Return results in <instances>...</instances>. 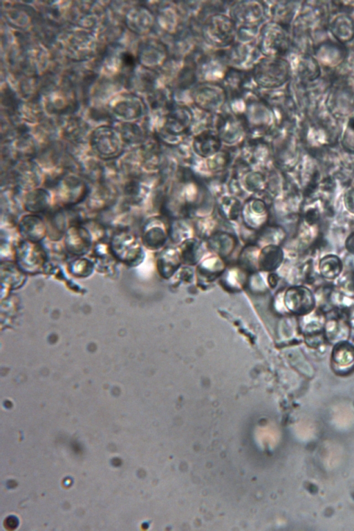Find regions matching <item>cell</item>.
Returning <instances> with one entry per match:
<instances>
[{
	"label": "cell",
	"mask_w": 354,
	"mask_h": 531,
	"mask_svg": "<svg viewBox=\"0 0 354 531\" xmlns=\"http://www.w3.org/2000/svg\"><path fill=\"white\" fill-rule=\"evenodd\" d=\"M55 46L68 62L84 64L95 57L100 43L95 31L70 27L63 31Z\"/></svg>",
	"instance_id": "6da1fadb"
},
{
	"label": "cell",
	"mask_w": 354,
	"mask_h": 531,
	"mask_svg": "<svg viewBox=\"0 0 354 531\" xmlns=\"http://www.w3.org/2000/svg\"><path fill=\"white\" fill-rule=\"evenodd\" d=\"M87 144L90 151L105 162L117 160L125 151L119 131L111 124H100L92 129Z\"/></svg>",
	"instance_id": "7a4b0ae2"
},
{
	"label": "cell",
	"mask_w": 354,
	"mask_h": 531,
	"mask_svg": "<svg viewBox=\"0 0 354 531\" xmlns=\"http://www.w3.org/2000/svg\"><path fill=\"white\" fill-rule=\"evenodd\" d=\"M251 75L259 87L277 88L289 80L290 66L281 57H264L253 66Z\"/></svg>",
	"instance_id": "3957f363"
},
{
	"label": "cell",
	"mask_w": 354,
	"mask_h": 531,
	"mask_svg": "<svg viewBox=\"0 0 354 531\" xmlns=\"http://www.w3.org/2000/svg\"><path fill=\"white\" fill-rule=\"evenodd\" d=\"M89 183L77 172L69 171L62 175L53 187L54 203L57 207H75L86 201Z\"/></svg>",
	"instance_id": "277c9868"
},
{
	"label": "cell",
	"mask_w": 354,
	"mask_h": 531,
	"mask_svg": "<svg viewBox=\"0 0 354 531\" xmlns=\"http://www.w3.org/2000/svg\"><path fill=\"white\" fill-rule=\"evenodd\" d=\"M41 100L46 114L56 118L76 114L82 106L77 91L60 80Z\"/></svg>",
	"instance_id": "5b68a950"
},
{
	"label": "cell",
	"mask_w": 354,
	"mask_h": 531,
	"mask_svg": "<svg viewBox=\"0 0 354 531\" xmlns=\"http://www.w3.org/2000/svg\"><path fill=\"white\" fill-rule=\"evenodd\" d=\"M205 41L216 48H226L234 42L237 35L236 24L233 19L221 12L208 16L201 27Z\"/></svg>",
	"instance_id": "8992f818"
},
{
	"label": "cell",
	"mask_w": 354,
	"mask_h": 531,
	"mask_svg": "<svg viewBox=\"0 0 354 531\" xmlns=\"http://www.w3.org/2000/svg\"><path fill=\"white\" fill-rule=\"evenodd\" d=\"M194 122V114L186 105H172L165 112L158 124L155 136L160 142H166L167 138L181 137L187 133Z\"/></svg>",
	"instance_id": "52a82bcc"
},
{
	"label": "cell",
	"mask_w": 354,
	"mask_h": 531,
	"mask_svg": "<svg viewBox=\"0 0 354 531\" xmlns=\"http://www.w3.org/2000/svg\"><path fill=\"white\" fill-rule=\"evenodd\" d=\"M107 108L116 123L139 122L147 111L144 98L131 91L118 93L108 103Z\"/></svg>",
	"instance_id": "ba28073f"
},
{
	"label": "cell",
	"mask_w": 354,
	"mask_h": 531,
	"mask_svg": "<svg viewBox=\"0 0 354 531\" xmlns=\"http://www.w3.org/2000/svg\"><path fill=\"white\" fill-rule=\"evenodd\" d=\"M142 244L140 237L128 227L116 228L109 242L113 257L128 265H134L142 259Z\"/></svg>",
	"instance_id": "9c48e42d"
},
{
	"label": "cell",
	"mask_w": 354,
	"mask_h": 531,
	"mask_svg": "<svg viewBox=\"0 0 354 531\" xmlns=\"http://www.w3.org/2000/svg\"><path fill=\"white\" fill-rule=\"evenodd\" d=\"M5 175V186L15 185L22 192H28L44 183V172L35 160H19Z\"/></svg>",
	"instance_id": "30bf717a"
},
{
	"label": "cell",
	"mask_w": 354,
	"mask_h": 531,
	"mask_svg": "<svg viewBox=\"0 0 354 531\" xmlns=\"http://www.w3.org/2000/svg\"><path fill=\"white\" fill-rule=\"evenodd\" d=\"M1 15L6 25L19 32H31L39 18L35 6L26 2L3 1Z\"/></svg>",
	"instance_id": "8fae6325"
},
{
	"label": "cell",
	"mask_w": 354,
	"mask_h": 531,
	"mask_svg": "<svg viewBox=\"0 0 354 531\" xmlns=\"http://www.w3.org/2000/svg\"><path fill=\"white\" fill-rule=\"evenodd\" d=\"M191 97L199 109L214 113L225 104L227 92L223 84L215 81H206L198 83L192 88Z\"/></svg>",
	"instance_id": "7c38bea8"
},
{
	"label": "cell",
	"mask_w": 354,
	"mask_h": 531,
	"mask_svg": "<svg viewBox=\"0 0 354 531\" xmlns=\"http://www.w3.org/2000/svg\"><path fill=\"white\" fill-rule=\"evenodd\" d=\"M135 53L139 66L156 71L167 62V46L160 39L145 37L136 43Z\"/></svg>",
	"instance_id": "4fadbf2b"
},
{
	"label": "cell",
	"mask_w": 354,
	"mask_h": 531,
	"mask_svg": "<svg viewBox=\"0 0 354 531\" xmlns=\"http://www.w3.org/2000/svg\"><path fill=\"white\" fill-rule=\"evenodd\" d=\"M16 263L24 272L35 274L46 266L48 255L41 243L19 240L15 248Z\"/></svg>",
	"instance_id": "5bb4252c"
},
{
	"label": "cell",
	"mask_w": 354,
	"mask_h": 531,
	"mask_svg": "<svg viewBox=\"0 0 354 531\" xmlns=\"http://www.w3.org/2000/svg\"><path fill=\"white\" fill-rule=\"evenodd\" d=\"M288 37L277 22L265 24L260 30L258 49L265 57H281L288 48Z\"/></svg>",
	"instance_id": "9a60e30c"
},
{
	"label": "cell",
	"mask_w": 354,
	"mask_h": 531,
	"mask_svg": "<svg viewBox=\"0 0 354 531\" xmlns=\"http://www.w3.org/2000/svg\"><path fill=\"white\" fill-rule=\"evenodd\" d=\"M122 22L129 32L137 37H146L156 26V15L149 6L133 3L124 13Z\"/></svg>",
	"instance_id": "2e32d148"
},
{
	"label": "cell",
	"mask_w": 354,
	"mask_h": 531,
	"mask_svg": "<svg viewBox=\"0 0 354 531\" xmlns=\"http://www.w3.org/2000/svg\"><path fill=\"white\" fill-rule=\"evenodd\" d=\"M263 100L252 99L245 104L242 116L247 130L251 133H266L273 124L274 113L269 104Z\"/></svg>",
	"instance_id": "e0dca14e"
},
{
	"label": "cell",
	"mask_w": 354,
	"mask_h": 531,
	"mask_svg": "<svg viewBox=\"0 0 354 531\" xmlns=\"http://www.w3.org/2000/svg\"><path fill=\"white\" fill-rule=\"evenodd\" d=\"M59 136L71 146L84 145L88 142L91 129L90 123L85 118L73 114L57 118Z\"/></svg>",
	"instance_id": "ac0fdd59"
},
{
	"label": "cell",
	"mask_w": 354,
	"mask_h": 531,
	"mask_svg": "<svg viewBox=\"0 0 354 531\" xmlns=\"http://www.w3.org/2000/svg\"><path fill=\"white\" fill-rule=\"evenodd\" d=\"M120 189L117 184L102 181L93 185L85 201L86 209L91 212H103L112 209L119 198Z\"/></svg>",
	"instance_id": "d6986e66"
},
{
	"label": "cell",
	"mask_w": 354,
	"mask_h": 531,
	"mask_svg": "<svg viewBox=\"0 0 354 531\" xmlns=\"http://www.w3.org/2000/svg\"><path fill=\"white\" fill-rule=\"evenodd\" d=\"M265 15L263 3L256 1H236L230 8V17L242 28H257L263 21Z\"/></svg>",
	"instance_id": "ffe728a7"
},
{
	"label": "cell",
	"mask_w": 354,
	"mask_h": 531,
	"mask_svg": "<svg viewBox=\"0 0 354 531\" xmlns=\"http://www.w3.org/2000/svg\"><path fill=\"white\" fill-rule=\"evenodd\" d=\"M169 238V223L161 216L148 218L140 230L142 243L150 250H158L164 246Z\"/></svg>",
	"instance_id": "44dd1931"
},
{
	"label": "cell",
	"mask_w": 354,
	"mask_h": 531,
	"mask_svg": "<svg viewBox=\"0 0 354 531\" xmlns=\"http://www.w3.org/2000/svg\"><path fill=\"white\" fill-rule=\"evenodd\" d=\"M93 243V234L84 224L69 227L64 236V245L66 252L76 256L88 253Z\"/></svg>",
	"instance_id": "7402d4cb"
},
{
	"label": "cell",
	"mask_w": 354,
	"mask_h": 531,
	"mask_svg": "<svg viewBox=\"0 0 354 531\" xmlns=\"http://www.w3.org/2000/svg\"><path fill=\"white\" fill-rule=\"evenodd\" d=\"M216 128L221 142L229 145L238 144L248 131L243 116L232 113L221 115Z\"/></svg>",
	"instance_id": "603a6c76"
},
{
	"label": "cell",
	"mask_w": 354,
	"mask_h": 531,
	"mask_svg": "<svg viewBox=\"0 0 354 531\" xmlns=\"http://www.w3.org/2000/svg\"><path fill=\"white\" fill-rule=\"evenodd\" d=\"M241 217L247 228L259 231L266 225L269 218V211L266 201L260 198H248L242 205Z\"/></svg>",
	"instance_id": "cb8c5ba5"
},
{
	"label": "cell",
	"mask_w": 354,
	"mask_h": 531,
	"mask_svg": "<svg viewBox=\"0 0 354 531\" xmlns=\"http://www.w3.org/2000/svg\"><path fill=\"white\" fill-rule=\"evenodd\" d=\"M17 230L22 239L32 242L41 243L48 236L46 221L37 214L23 215L18 220Z\"/></svg>",
	"instance_id": "d4e9b609"
},
{
	"label": "cell",
	"mask_w": 354,
	"mask_h": 531,
	"mask_svg": "<svg viewBox=\"0 0 354 531\" xmlns=\"http://www.w3.org/2000/svg\"><path fill=\"white\" fill-rule=\"evenodd\" d=\"M48 230V239L51 241H59L72 225L71 216L68 207H53L46 213L45 219Z\"/></svg>",
	"instance_id": "484cf974"
},
{
	"label": "cell",
	"mask_w": 354,
	"mask_h": 531,
	"mask_svg": "<svg viewBox=\"0 0 354 531\" xmlns=\"http://www.w3.org/2000/svg\"><path fill=\"white\" fill-rule=\"evenodd\" d=\"M158 74L155 71L138 65L135 71L125 80L128 91L145 95L157 87Z\"/></svg>",
	"instance_id": "4316f807"
},
{
	"label": "cell",
	"mask_w": 354,
	"mask_h": 531,
	"mask_svg": "<svg viewBox=\"0 0 354 531\" xmlns=\"http://www.w3.org/2000/svg\"><path fill=\"white\" fill-rule=\"evenodd\" d=\"M54 198L50 189L39 187L28 192L23 196L22 208L31 214H46L53 207Z\"/></svg>",
	"instance_id": "83f0119b"
},
{
	"label": "cell",
	"mask_w": 354,
	"mask_h": 531,
	"mask_svg": "<svg viewBox=\"0 0 354 531\" xmlns=\"http://www.w3.org/2000/svg\"><path fill=\"white\" fill-rule=\"evenodd\" d=\"M286 304L288 309L297 315H306L315 307V301L310 290L304 286L290 288L286 294Z\"/></svg>",
	"instance_id": "f1b7e54d"
},
{
	"label": "cell",
	"mask_w": 354,
	"mask_h": 531,
	"mask_svg": "<svg viewBox=\"0 0 354 531\" xmlns=\"http://www.w3.org/2000/svg\"><path fill=\"white\" fill-rule=\"evenodd\" d=\"M119 189L124 203L129 207L140 205L149 193L142 176L123 177Z\"/></svg>",
	"instance_id": "f546056e"
},
{
	"label": "cell",
	"mask_w": 354,
	"mask_h": 531,
	"mask_svg": "<svg viewBox=\"0 0 354 531\" xmlns=\"http://www.w3.org/2000/svg\"><path fill=\"white\" fill-rule=\"evenodd\" d=\"M222 142L216 131L206 129L196 134L192 141V148L198 156L208 158L218 153Z\"/></svg>",
	"instance_id": "4dcf8cb0"
},
{
	"label": "cell",
	"mask_w": 354,
	"mask_h": 531,
	"mask_svg": "<svg viewBox=\"0 0 354 531\" xmlns=\"http://www.w3.org/2000/svg\"><path fill=\"white\" fill-rule=\"evenodd\" d=\"M9 143L17 161L35 160L40 147L30 131L18 136Z\"/></svg>",
	"instance_id": "1f68e13d"
},
{
	"label": "cell",
	"mask_w": 354,
	"mask_h": 531,
	"mask_svg": "<svg viewBox=\"0 0 354 531\" xmlns=\"http://www.w3.org/2000/svg\"><path fill=\"white\" fill-rule=\"evenodd\" d=\"M46 115L40 97L22 100L17 112L19 120L28 126L38 124Z\"/></svg>",
	"instance_id": "d6a6232c"
},
{
	"label": "cell",
	"mask_w": 354,
	"mask_h": 531,
	"mask_svg": "<svg viewBox=\"0 0 354 531\" xmlns=\"http://www.w3.org/2000/svg\"><path fill=\"white\" fill-rule=\"evenodd\" d=\"M115 126L125 147L131 149L139 147L148 136L145 128L139 122L116 123Z\"/></svg>",
	"instance_id": "836d02e7"
},
{
	"label": "cell",
	"mask_w": 354,
	"mask_h": 531,
	"mask_svg": "<svg viewBox=\"0 0 354 531\" xmlns=\"http://www.w3.org/2000/svg\"><path fill=\"white\" fill-rule=\"evenodd\" d=\"M237 239L234 234L216 230L207 239V245L214 252L222 256L230 254L236 248Z\"/></svg>",
	"instance_id": "e575fe53"
},
{
	"label": "cell",
	"mask_w": 354,
	"mask_h": 531,
	"mask_svg": "<svg viewBox=\"0 0 354 531\" xmlns=\"http://www.w3.org/2000/svg\"><path fill=\"white\" fill-rule=\"evenodd\" d=\"M333 365L337 368H352L354 365V346L346 341L337 343L332 351Z\"/></svg>",
	"instance_id": "d590c367"
},
{
	"label": "cell",
	"mask_w": 354,
	"mask_h": 531,
	"mask_svg": "<svg viewBox=\"0 0 354 531\" xmlns=\"http://www.w3.org/2000/svg\"><path fill=\"white\" fill-rule=\"evenodd\" d=\"M283 253L281 248L274 244L265 246L259 255V266L262 270L270 271L276 269L282 262Z\"/></svg>",
	"instance_id": "8d00e7d4"
},
{
	"label": "cell",
	"mask_w": 354,
	"mask_h": 531,
	"mask_svg": "<svg viewBox=\"0 0 354 531\" xmlns=\"http://www.w3.org/2000/svg\"><path fill=\"white\" fill-rule=\"evenodd\" d=\"M330 30L335 38L342 42L348 41L354 36L353 21L346 15H339L334 19Z\"/></svg>",
	"instance_id": "74e56055"
},
{
	"label": "cell",
	"mask_w": 354,
	"mask_h": 531,
	"mask_svg": "<svg viewBox=\"0 0 354 531\" xmlns=\"http://www.w3.org/2000/svg\"><path fill=\"white\" fill-rule=\"evenodd\" d=\"M156 24L162 30L171 34L178 26V16L175 10L170 6H161L157 10Z\"/></svg>",
	"instance_id": "f35d334b"
},
{
	"label": "cell",
	"mask_w": 354,
	"mask_h": 531,
	"mask_svg": "<svg viewBox=\"0 0 354 531\" xmlns=\"http://www.w3.org/2000/svg\"><path fill=\"white\" fill-rule=\"evenodd\" d=\"M218 209L221 216L228 221H236L241 217L242 205L239 199L232 196L220 198Z\"/></svg>",
	"instance_id": "ab89813d"
},
{
	"label": "cell",
	"mask_w": 354,
	"mask_h": 531,
	"mask_svg": "<svg viewBox=\"0 0 354 531\" xmlns=\"http://www.w3.org/2000/svg\"><path fill=\"white\" fill-rule=\"evenodd\" d=\"M179 259L177 252L173 248L164 250L158 259L159 272L165 277L171 275L179 266Z\"/></svg>",
	"instance_id": "60d3db41"
},
{
	"label": "cell",
	"mask_w": 354,
	"mask_h": 531,
	"mask_svg": "<svg viewBox=\"0 0 354 531\" xmlns=\"http://www.w3.org/2000/svg\"><path fill=\"white\" fill-rule=\"evenodd\" d=\"M180 248L182 259L185 263L189 264H194L197 262L203 251L200 241L194 237L183 241Z\"/></svg>",
	"instance_id": "b9f144b4"
},
{
	"label": "cell",
	"mask_w": 354,
	"mask_h": 531,
	"mask_svg": "<svg viewBox=\"0 0 354 531\" xmlns=\"http://www.w3.org/2000/svg\"><path fill=\"white\" fill-rule=\"evenodd\" d=\"M319 269L322 277L333 279L339 275L342 270V262L334 254H328L319 261Z\"/></svg>",
	"instance_id": "7bdbcfd3"
},
{
	"label": "cell",
	"mask_w": 354,
	"mask_h": 531,
	"mask_svg": "<svg viewBox=\"0 0 354 531\" xmlns=\"http://www.w3.org/2000/svg\"><path fill=\"white\" fill-rule=\"evenodd\" d=\"M348 328L347 324L341 320L332 319L326 324L325 337L330 342L335 344L345 341L348 336Z\"/></svg>",
	"instance_id": "ee69618b"
},
{
	"label": "cell",
	"mask_w": 354,
	"mask_h": 531,
	"mask_svg": "<svg viewBox=\"0 0 354 531\" xmlns=\"http://www.w3.org/2000/svg\"><path fill=\"white\" fill-rule=\"evenodd\" d=\"M242 177L243 184L248 191L259 194L266 189V177L261 171H249Z\"/></svg>",
	"instance_id": "f6af8a7d"
},
{
	"label": "cell",
	"mask_w": 354,
	"mask_h": 531,
	"mask_svg": "<svg viewBox=\"0 0 354 531\" xmlns=\"http://www.w3.org/2000/svg\"><path fill=\"white\" fill-rule=\"evenodd\" d=\"M192 229L184 218H176L169 223V238L175 242L192 238Z\"/></svg>",
	"instance_id": "bcb514c9"
},
{
	"label": "cell",
	"mask_w": 354,
	"mask_h": 531,
	"mask_svg": "<svg viewBox=\"0 0 354 531\" xmlns=\"http://www.w3.org/2000/svg\"><path fill=\"white\" fill-rule=\"evenodd\" d=\"M232 158L230 153L220 150L218 153L207 158V167L212 172H221L230 165Z\"/></svg>",
	"instance_id": "7dc6e473"
},
{
	"label": "cell",
	"mask_w": 354,
	"mask_h": 531,
	"mask_svg": "<svg viewBox=\"0 0 354 531\" xmlns=\"http://www.w3.org/2000/svg\"><path fill=\"white\" fill-rule=\"evenodd\" d=\"M69 268L72 274L79 277H85L91 274L94 266L90 260L86 258H79L71 261Z\"/></svg>",
	"instance_id": "c3c4849f"
},
{
	"label": "cell",
	"mask_w": 354,
	"mask_h": 531,
	"mask_svg": "<svg viewBox=\"0 0 354 531\" xmlns=\"http://www.w3.org/2000/svg\"><path fill=\"white\" fill-rule=\"evenodd\" d=\"M343 148L354 153V114L349 117L342 137Z\"/></svg>",
	"instance_id": "681fc988"
},
{
	"label": "cell",
	"mask_w": 354,
	"mask_h": 531,
	"mask_svg": "<svg viewBox=\"0 0 354 531\" xmlns=\"http://www.w3.org/2000/svg\"><path fill=\"white\" fill-rule=\"evenodd\" d=\"M300 72L305 78L313 80L318 76L319 69L317 62L313 59L306 58L304 59V63L302 64Z\"/></svg>",
	"instance_id": "f907efd6"
},
{
	"label": "cell",
	"mask_w": 354,
	"mask_h": 531,
	"mask_svg": "<svg viewBox=\"0 0 354 531\" xmlns=\"http://www.w3.org/2000/svg\"><path fill=\"white\" fill-rule=\"evenodd\" d=\"M344 203L346 209L354 214V187L349 189L344 194Z\"/></svg>",
	"instance_id": "816d5d0a"
},
{
	"label": "cell",
	"mask_w": 354,
	"mask_h": 531,
	"mask_svg": "<svg viewBox=\"0 0 354 531\" xmlns=\"http://www.w3.org/2000/svg\"><path fill=\"white\" fill-rule=\"evenodd\" d=\"M345 247L350 253L354 254V232H351L347 237Z\"/></svg>",
	"instance_id": "f5cc1de1"
},
{
	"label": "cell",
	"mask_w": 354,
	"mask_h": 531,
	"mask_svg": "<svg viewBox=\"0 0 354 531\" xmlns=\"http://www.w3.org/2000/svg\"><path fill=\"white\" fill-rule=\"evenodd\" d=\"M353 346H354V344H353Z\"/></svg>",
	"instance_id": "db71d44e"
}]
</instances>
